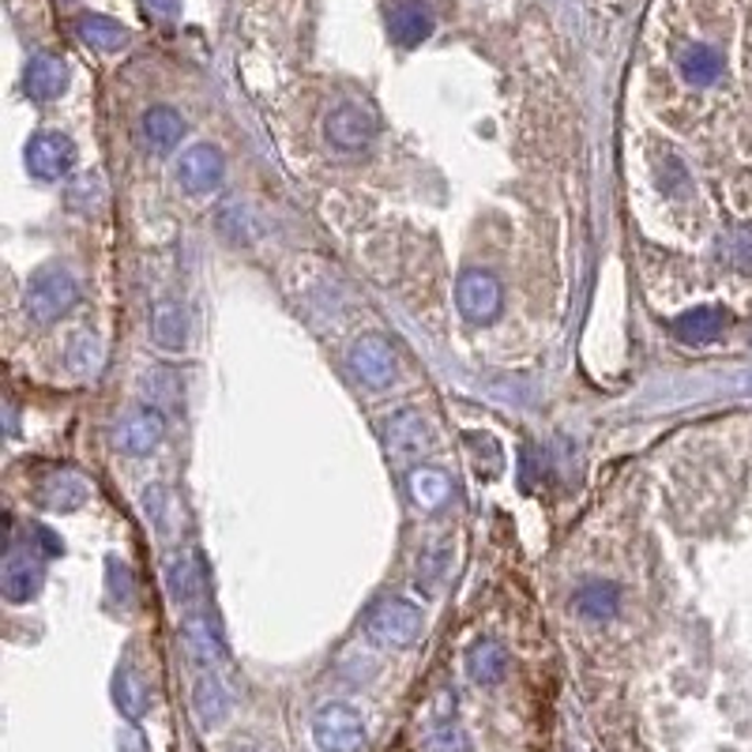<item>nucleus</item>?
<instances>
[{"label": "nucleus", "instance_id": "nucleus-23", "mask_svg": "<svg viewBox=\"0 0 752 752\" xmlns=\"http://www.w3.org/2000/svg\"><path fill=\"white\" fill-rule=\"evenodd\" d=\"M68 207L79 211V215H99V211L105 207V200H110V189H105V177L102 170H87L79 173L72 184H68L65 192Z\"/></svg>", "mask_w": 752, "mask_h": 752}, {"label": "nucleus", "instance_id": "nucleus-27", "mask_svg": "<svg viewBox=\"0 0 752 752\" xmlns=\"http://www.w3.org/2000/svg\"><path fill=\"white\" fill-rule=\"evenodd\" d=\"M144 512L150 516V524L162 538H173L177 535V524H181V504L173 501V493L166 490V485H150L144 493Z\"/></svg>", "mask_w": 752, "mask_h": 752}, {"label": "nucleus", "instance_id": "nucleus-25", "mask_svg": "<svg viewBox=\"0 0 752 752\" xmlns=\"http://www.w3.org/2000/svg\"><path fill=\"white\" fill-rule=\"evenodd\" d=\"M144 136L155 150H170L184 136V117L170 105H155V110L144 113Z\"/></svg>", "mask_w": 752, "mask_h": 752}, {"label": "nucleus", "instance_id": "nucleus-10", "mask_svg": "<svg viewBox=\"0 0 752 752\" xmlns=\"http://www.w3.org/2000/svg\"><path fill=\"white\" fill-rule=\"evenodd\" d=\"M384 445H388V451H392L395 463H411V459H418L422 451H429L437 440H433L429 422L422 418L418 411H403L384 426Z\"/></svg>", "mask_w": 752, "mask_h": 752}, {"label": "nucleus", "instance_id": "nucleus-11", "mask_svg": "<svg viewBox=\"0 0 752 752\" xmlns=\"http://www.w3.org/2000/svg\"><path fill=\"white\" fill-rule=\"evenodd\" d=\"M42 587V561L34 550H8L4 564H0V591L8 602H31Z\"/></svg>", "mask_w": 752, "mask_h": 752}, {"label": "nucleus", "instance_id": "nucleus-21", "mask_svg": "<svg viewBox=\"0 0 752 752\" xmlns=\"http://www.w3.org/2000/svg\"><path fill=\"white\" fill-rule=\"evenodd\" d=\"M467 674H471L478 685H497L508 674V654H504L501 643L493 640H478L471 654H467Z\"/></svg>", "mask_w": 752, "mask_h": 752}, {"label": "nucleus", "instance_id": "nucleus-28", "mask_svg": "<svg viewBox=\"0 0 752 752\" xmlns=\"http://www.w3.org/2000/svg\"><path fill=\"white\" fill-rule=\"evenodd\" d=\"M166 583H170V595L177 602H197L200 591H203V569L197 557H177V561H170V572H166Z\"/></svg>", "mask_w": 752, "mask_h": 752}, {"label": "nucleus", "instance_id": "nucleus-18", "mask_svg": "<svg viewBox=\"0 0 752 752\" xmlns=\"http://www.w3.org/2000/svg\"><path fill=\"white\" fill-rule=\"evenodd\" d=\"M722 327H727V313H722V308H711V305H700V308H688L685 316H677V321H674V335H677L681 343L704 347V343L719 339Z\"/></svg>", "mask_w": 752, "mask_h": 752}, {"label": "nucleus", "instance_id": "nucleus-29", "mask_svg": "<svg viewBox=\"0 0 752 752\" xmlns=\"http://www.w3.org/2000/svg\"><path fill=\"white\" fill-rule=\"evenodd\" d=\"M184 643H189L192 659H197L200 666H211V662L223 659V643H218V636L207 617H189V621H184Z\"/></svg>", "mask_w": 752, "mask_h": 752}, {"label": "nucleus", "instance_id": "nucleus-17", "mask_svg": "<svg viewBox=\"0 0 752 752\" xmlns=\"http://www.w3.org/2000/svg\"><path fill=\"white\" fill-rule=\"evenodd\" d=\"M105 366V350H102V339L91 332H79L68 339V350H65V369L72 380H94L102 373Z\"/></svg>", "mask_w": 752, "mask_h": 752}, {"label": "nucleus", "instance_id": "nucleus-20", "mask_svg": "<svg viewBox=\"0 0 752 752\" xmlns=\"http://www.w3.org/2000/svg\"><path fill=\"white\" fill-rule=\"evenodd\" d=\"M113 700H117L121 715H128V719H144L150 711V685L136 666L117 670V677H113Z\"/></svg>", "mask_w": 752, "mask_h": 752}, {"label": "nucleus", "instance_id": "nucleus-13", "mask_svg": "<svg viewBox=\"0 0 752 752\" xmlns=\"http://www.w3.org/2000/svg\"><path fill=\"white\" fill-rule=\"evenodd\" d=\"M150 339H155L158 350H170L177 353L189 339V316H184L181 301L162 298L150 305Z\"/></svg>", "mask_w": 752, "mask_h": 752}, {"label": "nucleus", "instance_id": "nucleus-30", "mask_svg": "<svg viewBox=\"0 0 752 752\" xmlns=\"http://www.w3.org/2000/svg\"><path fill=\"white\" fill-rule=\"evenodd\" d=\"M144 395L155 411H181V403H184L181 380H177L170 369H155V373L144 380Z\"/></svg>", "mask_w": 752, "mask_h": 752}, {"label": "nucleus", "instance_id": "nucleus-22", "mask_svg": "<svg viewBox=\"0 0 752 752\" xmlns=\"http://www.w3.org/2000/svg\"><path fill=\"white\" fill-rule=\"evenodd\" d=\"M192 711H197V719L203 722V727H218L229 711V696H226L223 681L203 674L197 681V688H192Z\"/></svg>", "mask_w": 752, "mask_h": 752}, {"label": "nucleus", "instance_id": "nucleus-9", "mask_svg": "<svg viewBox=\"0 0 752 752\" xmlns=\"http://www.w3.org/2000/svg\"><path fill=\"white\" fill-rule=\"evenodd\" d=\"M166 437V418L162 411L155 406H144V411H132L117 422L113 429V445H117L125 456H150Z\"/></svg>", "mask_w": 752, "mask_h": 752}, {"label": "nucleus", "instance_id": "nucleus-6", "mask_svg": "<svg viewBox=\"0 0 752 752\" xmlns=\"http://www.w3.org/2000/svg\"><path fill=\"white\" fill-rule=\"evenodd\" d=\"M324 136L339 150H366L377 136V113L366 102H343L332 110Z\"/></svg>", "mask_w": 752, "mask_h": 752}, {"label": "nucleus", "instance_id": "nucleus-2", "mask_svg": "<svg viewBox=\"0 0 752 752\" xmlns=\"http://www.w3.org/2000/svg\"><path fill=\"white\" fill-rule=\"evenodd\" d=\"M369 636H373L380 648H392V651L411 648L422 636V609L406 598H384L369 614Z\"/></svg>", "mask_w": 752, "mask_h": 752}, {"label": "nucleus", "instance_id": "nucleus-12", "mask_svg": "<svg viewBox=\"0 0 752 752\" xmlns=\"http://www.w3.org/2000/svg\"><path fill=\"white\" fill-rule=\"evenodd\" d=\"M23 87L34 102L60 99L68 87V65L60 57H53V53H38V57H31V65H26Z\"/></svg>", "mask_w": 752, "mask_h": 752}, {"label": "nucleus", "instance_id": "nucleus-14", "mask_svg": "<svg viewBox=\"0 0 752 752\" xmlns=\"http://www.w3.org/2000/svg\"><path fill=\"white\" fill-rule=\"evenodd\" d=\"M388 26H392V38L400 42L403 49H414L433 34V15L422 0H403V4L392 8V20H388Z\"/></svg>", "mask_w": 752, "mask_h": 752}, {"label": "nucleus", "instance_id": "nucleus-15", "mask_svg": "<svg viewBox=\"0 0 752 752\" xmlns=\"http://www.w3.org/2000/svg\"><path fill=\"white\" fill-rule=\"evenodd\" d=\"M87 482L79 474L72 471H53L46 482L38 485V501H42V508H49V512H76L79 504L87 501Z\"/></svg>", "mask_w": 752, "mask_h": 752}, {"label": "nucleus", "instance_id": "nucleus-8", "mask_svg": "<svg viewBox=\"0 0 752 752\" xmlns=\"http://www.w3.org/2000/svg\"><path fill=\"white\" fill-rule=\"evenodd\" d=\"M226 162H223V150L211 147V144H197L181 155L177 162V184H181L189 197H207L223 184Z\"/></svg>", "mask_w": 752, "mask_h": 752}, {"label": "nucleus", "instance_id": "nucleus-19", "mask_svg": "<svg viewBox=\"0 0 752 752\" xmlns=\"http://www.w3.org/2000/svg\"><path fill=\"white\" fill-rule=\"evenodd\" d=\"M76 34H79V42H87V46L99 49V53H117V49L128 46L125 26H121L117 20H110V15H99V12L79 15Z\"/></svg>", "mask_w": 752, "mask_h": 752}, {"label": "nucleus", "instance_id": "nucleus-33", "mask_svg": "<svg viewBox=\"0 0 752 752\" xmlns=\"http://www.w3.org/2000/svg\"><path fill=\"white\" fill-rule=\"evenodd\" d=\"M139 4H144V12L155 15V20H173L181 0H139Z\"/></svg>", "mask_w": 752, "mask_h": 752}, {"label": "nucleus", "instance_id": "nucleus-3", "mask_svg": "<svg viewBox=\"0 0 752 752\" xmlns=\"http://www.w3.org/2000/svg\"><path fill=\"white\" fill-rule=\"evenodd\" d=\"M313 741L321 752H361L366 749L361 715L347 704H324L313 719Z\"/></svg>", "mask_w": 752, "mask_h": 752}, {"label": "nucleus", "instance_id": "nucleus-16", "mask_svg": "<svg viewBox=\"0 0 752 752\" xmlns=\"http://www.w3.org/2000/svg\"><path fill=\"white\" fill-rule=\"evenodd\" d=\"M406 490H411V501L422 512H440L451 501V478L437 467H414L411 478H406Z\"/></svg>", "mask_w": 752, "mask_h": 752}, {"label": "nucleus", "instance_id": "nucleus-26", "mask_svg": "<svg viewBox=\"0 0 752 752\" xmlns=\"http://www.w3.org/2000/svg\"><path fill=\"white\" fill-rule=\"evenodd\" d=\"M621 606V591L614 583H587L583 591H576V609L587 621H609Z\"/></svg>", "mask_w": 752, "mask_h": 752}, {"label": "nucleus", "instance_id": "nucleus-31", "mask_svg": "<svg viewBox=\"0 0 752 752\" xmlns=\"http://www.w3.org/2000/svg\"><path fill=\"white\" fill-rule=\"evenodd\" d=\"M429 752H471V741H467V733L459 727L445 722L440 730L429 733Z\"/></svg>", "mask_w": 752, "mask_h": 752}, {"label": "nucleus", "instance_id": "nucleus-24", "mask_svg": "<svg viewBox=\"0 0 752 752\" xmlns=\"http://www.w3.org/2000/svg\"><path fill=\"white\" fill-rule=\"evenodd\" d=\"M677 68L688 83L711 87L715 79L722 76V57H719V49H711V46H688L677 53Z\"/></svg>", "mask_w": 752, "mask_h": 752}, {"label": "nucleus", "instance_id": "nucleus-1", "mask_svg": "<svg viewBox=\"0 0 752 752\" xmlns=\"http://www.w3.org/2000/svg\"><path fill=\"white\" fill-rule=\"evenodd\" d=\"M76 301H79V287H76V279L68 276V268L46 263V268H38L31 276V282H26L23 308H26V321L34 327H49V324H57Z\"/></svg>", "mask_w": 752, "mask_h": 752}, {"label": "nucleus", "instance_id": "nucleus-32", "mask_svg": "<svg viewBox=\"0 0 752 752\" xmlns=\"http://www.w3.org/2000/svg\"><path fill=\"white\" fill-rule=\"evenodd\" d=\"M733 260H738L741 268H752V226L738 229V237H733Z\"/></svg>", "mask_w": 752, "mask_h": 752}, {"label": "nucleus", "instance_id": "nucleus-5", "mask_svg": "<svg viewBox=\"0 0 752 752\" xmlns=\"http://www.w3.org/2000/svg\"><path fill=\"white\" fill-rule=\"evenodd\" d=\"M347 366L366 388H388L395 384V373H400V361H395V350L384 335L353 339V347L347 350Z\"/></svg>", "mask_w": 752, "mask_h": 752}, {"label": "nucleus", "instance_id": "nucleus-4", "mask_svg": "<svg viewBox=\"0 0 752 752\" xmlns=\"http://www.w3.org/2000/svg\"><path fill=\"white\" fill-rule=\"evenodd\" d=\"M456 305L471 324H493L501 316V305H504L501 279L493 276V271H482V268L463 271L456 282Z\"/></svg>", "mask_w": 752, "mask_h": 752}, {"label": "nucleus", "instance_id": "nucleus-7", "mask_svg": "<svg viewBox=\"0 0 752 752\" xmlns=\"http://www.w3.org/2000/svg\"><path fill=\"white\" fill-rule=\"evenodd\" d=\"M76 166V144L65 132H38L26 144V170L38 181H60Z\"/></svg>", "mask_w": 752, "mask_h": 752}]
</instances>
